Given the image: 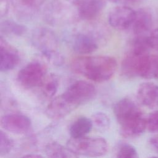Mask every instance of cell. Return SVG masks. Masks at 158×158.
Listing matches in <instances>:
<instances>
[{
  "label": "cell",
  "instance_id": "19",
  "mask_svg": "<svg viewBox=\"0 0 158 158\" xmlns=\"http://www.w3.org/2000/svg\"><path fill=\"white\" fill-rule=\"evenodd\" d=\"M158 78V54H150L147 70L144 76L146 79Z\"/></svg>",
  "mask_w": 158,
  "mask_h": 158
},
{
  "label": "cell",
  "instance_id": "8",
  "mask_svg": "<svg viewBox=\"0 0 158 158\" xmlns=\"http://www.w3.org/2000/svg\"><path fill=\"white\" fill-rule=\"evenodd\" d=\"M1 126L5 130L18 135L28 133L31 128L30 119L22 114H8L1 118Z\"/></svg>",
  "mask_w": 158,
  "mask_h": 158
},
{
  "label": "cell",
  "instance_id": "23",
  "mask_svg": "<svg viewBox=\"0 0 158 158\" xmlns=\"http://www.w3.org/2000/svg\"><path fill=\"white\" fill-rule=\"evenodd\" d=\"M147 128L149 131L158 133V110L149 115L147 118Z\"/></svg>",
  "mask_w": 158,
  "mask_h": 158
},
{
  "label": "cell",
  "instance_id": "11",
  "mask_svg": "<svg viewBox=\"0 0 158 158\" xmlns=\"http://www.w3.org/2000/svg\"><path fill=\"white\" fill-rule=\"evenodd\" d=\"M0 70L1 72H7L15 68L20 61L17 51L10 46L1 36L0 43Z\"/></svg>",
  "mask_w": 158,
  "mask_h": 158
},
{
  "label": "cell",
  "instance_id": "16",
  "mask_svg": "<svg viewBox=\"0 0 158 158\" xmlns=\"http://www.w3.org/2000/svg\"><path fill=\"white\" fill-rule=\"evenodd\" d=\"M44 152L49 157H76L78 156L67 146L64 147L57 142H52L46 146Z\"/></svg>",
  "mask_w": 158,
  "mask_h": 158
},
{
  "label": "cell",
  "instance_id": "20",
  "mask_svg": "<svg viewBox=\"0 0 158 158\" xmlns=\"http://www.w3.org/2000/svg\"><path fill=\"white\" fill-rule=\"evenodd\" d=\"M93 124L100 130L105 131L107 130L110 124L109 117L103 112L94 113L91 118Z\"/></svg>",
  "mask_w": 158,
  "mask_h": 158
},
{
  "label": "cell",
  "instance_id": "1",
  "mask_svg": "<svg viewBox=\"0 0 158 158\" xmlns=\"http://www.w3.org/2000/svg\"><path fill=\"white\" fill-rule=\"evenodd\" d=\"M96 89L91 83L79 80L53 99L46 109V115L52 119L62 118L78 107L91 101L96 95Z\"/></svg>",
  "mask_w": 158,
  "mask_h": 158
},
{
  "label": "cell",
  "instance_id": "10",
  "mask_svg": "<svg viewBox=\"0 0 158 158\" xmlns=\"http://www.w3.org/2000/svg\"><path fill=\"white\" fill-rule=\"evenodd\" d=\"M138 101L149 108H158V85L151 82L141 83L136 93Z\"/></svg>",
  "mask_w": 158,
  "mask_h": 158
},
{
  "label": "cell",
  "instance_id": "22",
  "mask_svg": "<svg viewBox=\"0 0 158 158\" xmlns=\"http://www.w3.org/2000/svg\"><path fill=\"white\" fill-rule=\"evenodd\" d=\"M117 157L122 158H136L138 157V156L133 146L125 143L119 147L117 152Z\"/></svg>",
  "mask_w": 158,
  "mask_h": 158
},
{
  "label": "cell",
  "instance_id": "28",
  "mask_svg": "<svg viewBox=\"0 0 158 158\" xmlns=\"http://www.w3.org/2000/svg\"><path fill=\"white\" fill-rule=\"evenodd\" d=\"M23 157H42V156L40 154H27V155H24Z\"/></svg>",
  "mask_w": 158,
  "mask_h": 158
},
{
  "label": "cell",
  "instance_id": "24",
  "mask_svg": "<svg viewBox=\"0 0 158 158\" xmlns=\"http://www.w3.org/2000/svg\"><path fill=\"white\" fill-rule=\"evenodd\" d=\"M147 41L151 49L158 51V28L154 30L147 36Z\"/></svg>",
  "mask_w": 158,
  "mask_h": 158
},
{
  "label": "cell",
  "instance_id": "6",
  "mask_svg": "<svg viewBox=\"0 0 158 158\" xmlns=\"http://www.w3.org/2000/svg\"><path fill=\"white\" fill-rule=\"evenodd\" d=\"M46 74L44 65L39 62L28 63L19 72L17 80L25 88H32L41 86Z\"/></svg>",
  "mask_w": 158,
  "mask_h": 158
},
{
  "label": "cell",
  "instance_id": "26",
  "mask_svg": "<svg viewBox=\"0 0 158 158\" xmlns=\"http://www.w3.org/2000/svg\"><path fill=\"white\" fill-rule=\"evenodd\" d=\"M150 144L152 147V148L157 152L158 154V135L152 137L150 139Z\"/></svg>",
  "mask_w": 158,
  "mask_h": 158
},
{
  "label": "cell",
  "instance_id": "9",
  "mask_svg": "<svg viewBox=\"0 0 158 158\" xmlns=\"http://www.w3.org/2000/svg\"><path fill=\"white\" fill-rule=\"evenodd\" d=\"M73 1L78 17L86 20L96 19L105 6L104 0H73Z\"/></svg>",
  "mask_w": 158,
  "mask_h": 158
},
{
  "label": "cell",
  "instance_id": "14",
  "mask_svg": "<svg viewBox=\"0 0 158 158\" xmlns=\"http://www.w3.org/2000/svg\"><path fill=\"white\" fill-rule=\"evenodd\" d=\"M93 121L86 117H80L73 122L70 127L69 132L72 138H78L85 136L93 127Z\"/></svg>",
  "mask_w": 158,
  "mask_h": 158
},
{
  "label": "cell",
  "instance_id": "21",
  "mask_svg": "<svg viewBox=\"0 0 158 158\" xmlns=\"http://www.w3.org/2000/svg\"><path fill=\"white\" fill-rule=\"evenodd\" d=\"M14 147L13 140L2 130L0 132V156H3L10 152Z\"/></svg>",
  "mask_w": 158,
  "mask_h": 158
},
{
  "label": "cell",
  "instance_id": "17",
  "mask_svg": "<svg viewBox=\"0 0 158 158\" xmlns=\"http://www.w3.org/2000/svg\"><path fill=\"white\" fill-rule=\"evenodd\" d=\"M1 32L6 34H12L14 35L20 36L27 31V28L21 24H19L11 20H6L1 23Z\"/></svg>",
  "mask_w": 158,
  "mask_h": 158
},
{
  "label": "cell",
  "instance_id": "5",
  "mask_svg": "<svg viewBox=\"0 0 158 158\" xmlns=\"http://www.w3.org/2000/svg\"><path fill=\"white\" fill-rule=\"evenodd\" d=\"M32 43L42 54L52 61L59 62L60 57L57 52V39L53 31L46 28L35 30L32 35Z\"/></svg>",
  "mask_w": 158,
  "mask_h": 158
},
{
  "label": "cell",
  "instance_id": "27",
  "mask_svg": "<svg viewBox=\"0 0 158 158\" xmlns=\"http://www.w3.org/2000/svg\"><path fill=\"white\" fill-rule=\"evenodd\" d=\"M109 1L113 2H117V3H125V2H132L135 0H109Z\"/></svg>",
  "mask_w": 158,
  "mask_h": 158
},
{
  "label": "cell",
  "instance_id": "18",
  "mask_svg": "<svg viewBox=\"0 0 158 158\" xmlns=\"http://www.w3.org/2000/svg\"><path fill=\"white\" fill-rule=\"evenodd\" d=\"M41 86L44 94L48 98H52L57 91L59 80L55 75L51 74L45 78Z\"/></svg>",
  "mask_w": 158,
  "mask_h": 158
},
{
  "label": "cell",
  "instance_id": "3",
  "mask_svg": "<svg viewBox=\"0 0 158 158\" xmlns=\"http://www.w3.org/2000/svg\"><path fill=\"white\" fill-rule=\"evenodd\" d=\"M71 67L75 73L91 81L104 82L114 75L117 63L115 58L107 56H83L75 59Z\"/></svg>",
  "mask_w": 158,
  "mask_h": 158
},
{
  "label": "cell",
  "instance_id": "12",
  "mask_svg": "<svg viewBox=\"0 0 158 158\" xmlns=\"http://www.w3.org/2000/svg\"><path fill=\"white\" fill-rule=\"evenodd\" d=\"M152 17L151 12L145 9L136 11V16L131 27L133 33L136 36H143L151 28Z\"/></svg>",
  "mask_w": 158,
  "mask_h": 158
},
{
  "label": "cell",
  "instance_id": "25",
  "mask_svg": "<svg viewBox=\"0 0 158 158\" xmlns=\"http://www.w3.org/2000/svg\"><path fill=\"white\" fill-rule=\"evenodd\" d=\"M9 0H0V15L1 17L4 16L9 9Z\"/></svg>",
  "mask_w": 158,
  "mask_h": 158
},
{
  "label": "cell",
  "instance_id": "15",
  "mask_svg": "<svg viewBox=\"0 0 158 158\" xmlns=\"http://www.w3.org/2000/svg\"><path fill=\"white\" fill-rule=\"evenodd\" d=\"M44 0H13L14 8L23 17H30L36 12Z\"/></svg>",
  "mask_w": 158,
  "mask_h": 158
},
{
  "label": "cell",
  "instance_id": "4",
  "mask_svg": "<svg viewBox=\"0 0 158 158\" xmlns=\"http://www.w3.org/2000/svg\"><path fill=\"white\" fill-rule=\"evenodd\" d=\"M67 146L78 156L98 157L105 154L107 151V141L101 137L83 136L72 138L67 143Z\"/></svg>",
  "mask_w": 158,
  "mask_h": 158
},
{
  "label": "cell",
  "instance_id": "2",
  "mask_svg": "<svg viewBox=\"0 0 158 158\" xmlns=\"http://www.w3.org/2000/svg\"><path fill=\"white\" fill-rule=\"evenodd\" d=\"M114 112L120 127V134L128 138H136L147 128V118L131 99L123 98L114 107Z\"/></svg>",
  "mask_w": 158,
  "mask_h": 158
},
{
  "label": "cell",
  "instance_id": "7",
  "mask_svg": "<svg viewBox=\"0 0 158 158\" xmlns=\"http://www.w3.org/2000/svg\"><path fill=\"white\" fill-rule=\"evenodd\" d=\"M136 16V11L131 7L120 6L113 8L108 16V22L111 27L124 30L130 28Z\"/></svg>",
  "mask_w": 158,
  "mask_h": 158
},
{
  "label": "cell",
  "instance_id": "13",
  "mask_svg": "<svg viewBox=\"0 0 158 158\" xmlns=\"http://www.w3.org/2000/svg\"><path fill=\"white\" fill-rule=\"evenodd\" d=\"M98 48V43L91 35L78 33L74 36L72 42V48L78 54H85L94 52Z\"/></svg>",
  "mask_w": 158,
  "mask_h": 158
}]
</instances>
